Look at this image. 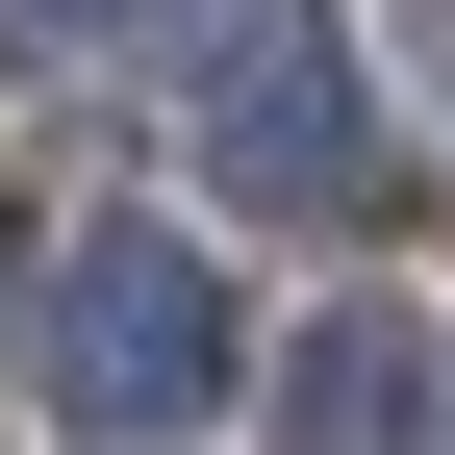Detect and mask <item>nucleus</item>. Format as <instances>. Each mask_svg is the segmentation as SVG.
<instances>
[{"instance_id": "nucleus-1", "label": "nucleus", "mask_w": 455, "mask_h": 455, "mask_svg": "<svg viewBox=\"0 0 455 455\" xmlns=\"http://www.w3.org/2000/svg\"><path fill=\"white\" fill-rule=\"evenodd\" d=\"M228 253L203 228H76V253L26 278V379H51V430H101V455H152V430H203L228 405Z\"/></svg>"}, {"instance_id": "nucleus-2", "label": "nucleus", "mask_w": 455, "mask_h": 455, "mask_svg": "<svg viewBox=\"0 0 455 455\" xmlns=\"http://www.w3.org/2000/svg\"><path fill=\"white\" fill-rule=\"evenodd\" d=\"M178 101H203V178L228 203H278V228L379 203V76H355L329 0H178Z\"/></svg>"}, {"instance_id": "nucleus-3", "label": "nucleus", "mask_w": 455, "mask_h": 455, "mask_svg": "<svg viewBox=\"0 0 455 455\" xmlns=\"http://www.w3.org/2000/svg\"><path fill=\"white\" fill-rule=\"evenodd\" d=\"M430 405H455V329H405V304H329V329L253 355V430L278 455H430Z\"/></svg>"}, {"instance_id": "nucleus-4", "label": "nucleus", "mask_w": 455, "mask_h": 455, "mask_svg": "<svg viewBox=\"0 0 455 455\" xmlns=\"http://www.w3.org/2000/svg\"><path fill=\"white\" fill-rule=\"evenodd\" d=\"M127 26H178V0H0V76H76V51H127Z\"/></svg>"}, {"instance_id": "nucleus-5", "label": "nucleus", "mask_w": 455, "mask_h": 455, "mask_svg": "<svg viewBox=\"0 0 455 455\" xmlns=\"http://www.w3.org/2000/svg\"><path fill=\"white\" fill-rule=\"evenodd\" d=\"M0 355H26V228H0Z\"/></svg>"}]
</instances>
